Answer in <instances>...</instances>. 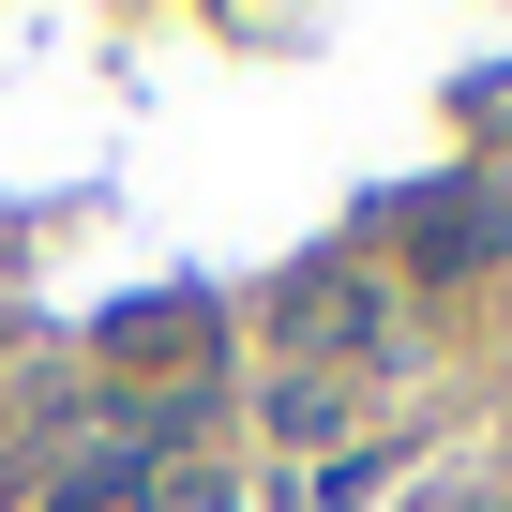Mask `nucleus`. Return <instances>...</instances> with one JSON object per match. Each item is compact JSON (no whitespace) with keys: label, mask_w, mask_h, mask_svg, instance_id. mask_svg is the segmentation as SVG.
<instances>
[{"label":"nucleus","mask_w":512,"mask_h":512,"mask_svg":"<svg viewBox=\"0 0 512 512\" xmlns=\"http://www.w3.org/2000/svg\"><path fill=\"white\" fill-rule=\"evenodd\" d=\"M272 332H287V362H302V377H347V392L407 362V332H392V287L362 272V256H317V272H287Z\"/></svg>","instance_id":"1"},{"label":"nucleus","mask_w":512,"mask_h":512,"mask_svg":"<svg viewBox=\"0 0 512 512\" xmlns=\"http://www.w3.org/2000/svg\"><path fill=\"white\" fill-rule=\"evenodd\" d=\"M497 241H512V196H467V181L407 196V256H422V272H482Z\"/></svg>","instance_id":"2"},{"label":"nucleus","mask_w":512,"mask_h":512,"mask_svg":"<svg viewBox=\"0 0 512 512\" xmlns=\"http://www.w3.org/2000/svg\"><path fill=\"white\" fill-rule=\"evenodd\" d=\"M347 377H302V362H272V392H256V422H272V452H317V437H347Z\"/></svg>","instance_id":"3"}]
</instances>
